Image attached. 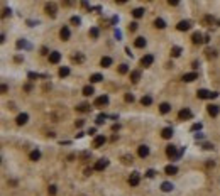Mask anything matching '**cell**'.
I'll return each mask as SVG.
<instances>
[{
	"instance_id": "45",
	"label": "cell",
	"mask_w": 220,
	"mask_h": 196,
	"mask_svg": "<svg viewBox=\"0 0 220 196\" xmlns=\"http://www.w3.org/2000/svg\"><path fill=\"white\" fill-rule=\"evenodd\" d=\"M154 174H156V173H154L152 169H149V171L146 173V176H147V178H154Z\"/></svg>"
},
{
	"instance_id": "24",
	"label": "cell",
	"mask_w": 220,
	"mask_h": 196,
	"mask_svg": "<svg viewBox=\"0 0 220 196\" xmlns=\"http://www.w3.org/2000/svg\"><path fill=\"white\" fill-rule=\"evenodd\" d=\"M161 189H163L164 193H169V191H173V184H171V183H168V181H164V183L161 184Z\"/></svg>"
},
{
	"instance_id": "20",
	"label": "cell",
	"mask_w": 220,
	"mask_h": 196,
	"mask_svg": "<svg viewBox=\"0 0 220 196\" xmlns=\"http://www.w3.org/2000/svg\"><path fill=\"white\" fill-rule=\"evenodd\" d=\"M164 173L166 174H176V173H178V167L173 166V164H169V166H166L164 167Z\"/></svg>"
},
{
	"instance_id": "3",
	"label": "cell",
	"mask_w": 220,
	"mask_h": 196,
	"mask_svg": "<svg viewBox=\"0 0 220 196\" xmlns=\"http://www.w3.org/2000/svg\"><path fill=\"white\" fill-rule=\"evenodd\" d=\"M139 183H141V174L134 171V173L130 174V178H129V184H130V186H137Z\"/></svg>"
},
{
	"instance_id": "19",
	"label": "cell",
	"mask_w": 220,
	"mask_h": 196,
	"mask_svg": "<svg viewBox=\"0 0 220 196\" xmlns=\"http://www.w3.org/2000/svg\"><path fill=\"white\" fill-rule=\"evenodd\" d=\"M100 64H102L103 68H109V66H112V58H109V56H103V58L100 59Z\"/></svg>"
},
{
	"instance_id": "25",
	"label": "cell",
	"mask_w": 220,
	"mask_h": 196,
	"mask_svg": "<svg viewBox=\"0 0 220 196\" xmlns=\"http://www.w3.org/2000/svg\"><path fill=\"white\" fill-rule=\"evenodd\" d=\"M144 12H146V10L139 7V9H134V10H132V15H134L135 19H139V17H142V15H144Z\"/></svg>"
},
{
	"instance_id": "16",
	"label": "cell",
	"mask_w": 220,
	"mask_h": 196,
	"mask_svg": "<svg viewBox=\"0 0 220 196\" xmlns=\"http://www.w3.org/2000/svg\"><path fill=\"white\" fill-rule=\"evenodd\" d=\"M191 41H193V44H202V42H205V37H202L200 32H195L191 36Z\"/></svg>"
},
{
	"instance_id": "11",
	"label": "cell",
	"mask_w": 220,
	"mask_h": 196,
	"mask_svg": "<svg viewBox=\"0 0 220 196\" xmlns=\"http://www.w3.org/2000/svg\"><path fill=\"white\" fill-rule=\"evenodd\" d=\"M70 36H71V32H70V29H68L66 25H63V29L59 31V37H61L63 41H68V39H70Z\"/></svg>"
},
{
	"instance_id": "38",
	"label": "cell",
	"mask_w": 220,
	"mask_h": 196,
	"mask_svg": "<svg viewBox=\"0 0 220 196\" xmlns=\"http://www.w3.org/2000/svg\"><path fill=\"white\" fill-rule=\"evenodd\" d=\"M83 54H76V56H73V61H76V63H83Z\"/></svg>"
},
{
	"instance_id": "18",
	"label": "cell",
	"mask_w": 220,
	"mask_h": 196,
	"mask_svg": "<svg viewBox=\"0 0 220 196\" xmlns=\"http://www.w3.org/2000/svg\"><path fill=\"white\" fill-rule=\"evenodd\" d=\"M171 135H173V128L171 127H166V128L161 130V137L163 139H171Z\"/></svg>"
},
{
	"instance_id": "23",
	"label": "cell",
	"mask_w": 220,
	"mask_h": 196,
	"mask_svg": "<svg viewBox=\"0 0 220 196\" xmlns=\"http://www.w3.org/2000/svg\"><path fill=\"white\" fill-rule=\"evenodd\" d=\"M102 80H103V76H102L100 73H95V74L90 76V81H92V83H100Z\"/></svg>"
},
{
	"instance_id": "21",
	"label": "cell",
	"mask_w": 220,
	"mask_h": 196,
	"mask_svg": "<svg viewBox=\"0 0 220 196\" xmlns=\"http://www.w3.org/2000/svg\"><path fill=\"white\" fill-rule=\"evenodd\" d=\"M134 46H135V47H144V46H146V39H144V37H135Z\"/></svg>"
},
{
	"instance_id": "30",
	"label": "cell",
	"mask_w": 220,
	"mask_h": 196,
	"mask_svg": "<svg viewBox=\"0 0 220 196\" xmlns=\"http://www.w3.org/2000/svg\"><path fill=\"white\" fill-rule=\"evenodd\" d=\"M29 157H31V161H39V157H41V152L36 149V151H32V152L29 154Z\"/></svg>"
},
{
	"instance_id": "32",
	"label": "cell",
	"mask_w": 220,
	"mask_h": 196,
	"mask_svg": "<svg viewBox=\"0 0 220 196\" xmlns=\"http://www.w3.org/2000/svg\"><path fill=\"white\" fill-rule=\"evenodd\" d=\"M68 74H70V68H66V66H64V68H59V76H61V78H64V76H68Z\"/></svg>"
},
{
	"instance_id": "43",
	"label": "cell",
	"mask_w": 220,
	"mask_h": 196,
	"mask_svg": "<svg viewBox=\"0 0 220 196\" xmlns=\"http://www.w3.org/2000/svg\"><path fill=\"white\" fill-rule=\"evenodd\" d=\"M125 102H130V103H132V102H134V95L127 93V95H125Z\"/></svg>"
},
{
	"instance_id": "39",
	"label": "cell",
	"mask_w": 220,
	"mask_h": 196,
	"mask_svg": "<svg viewBox=\"0 0 220 196\" xmlns=\"http://www.w3.org/2000/svg\"><path fill=\"white\" fill-rule=\"evenodd\" d=\"M137 25H139L137 22H130V25H129V31H132V32H134V31H137Z\"/></svg>"
},
{
	"instance_id": "44",
	"label": "cell",
	"mask_w": 220,
	"mask_h": 196,
	"mask_svg": "<svg viewBox=\"0 0 220 196\" xmlns=\"http://www.w3.org/2000/svg\"><path fill=\"white\" fill-rule=\"evenodd\" d=\"M7 15H10V9H3V12H2V17H7Z\"/></svg>"
},
{
	"instance_id": "47",
	"label": "cell",
	"mask_w": 220,
	"mask_h": 196,
	"mask_svg": "<svg viewBox=\"0 0 220 196\" xmlns=\"http://www.w3.org/2000/svg\"><path fill=\"white\" fill-rule=\"evenodd\" d=\"M29 78H31V80H36L37 74H36V73H29Z\"/></svg>"
},
{
	"instance_id": "36",
	"label": "cell",
	"mask_w": 220,
	"mask_h": 196,
	"mask_svg": "<svg viewBox=\"0 0 220 196\" xmlns=\"http://www.w3.org/2000/svg\"><path fill=\"white\" fill-rule=\"evenodd\" d=\"M98 34H100V32H98V29H97V27H92V29H90V36H92L93 39H97Z\"/></svg>"
},
{
	"instance_id": "7",
	"label": "cell",
	"mask_w": 220,
	"mask_h": 196,
	"mask_svg": "<svg viewBox=\"0 0 220 196\" xmlns=\"http://www.w3.org/2000/svg\"><path fill=\"white\" fill-rule=\"evenodd\" d=\"M61 61V53H58V51H53V53H49V63H53V64H58Z\"/></svg>"
},
{
	"instance_id": "1",
	"label": "cell",
	"mask_w": 220,
	"mask_h": 196,
	"mask_svg": "<svg viewBox=\"0 0 220 196\" xmlns=\"http://www.w3.org/2000/svg\"><path fill=\"white\" fill-rule=\"evenodd\" d=\"M197 96L200 100H208V98H217L219 93L217 91H208V90H198L197 91Z\"/></svg>"
},
{
	"instance_id": "10",
	"label": "cell",
	"mask_w": 220,
	"mask_h": 196,
	"mask_svg": "<svg viewBox=\"0 0 220 196\" xmlns=\"http://www.w3.org/2000/svg\"><path fill=\"white\" fill-rule=\"evenodd\" d=\"M190 27H191V22H190V20H181V22H178V25H176L178 31H188Z\"/></svg>"
},
{
	"instance_id": "5",
	"label": "cell",
	"mask_w": 220,
	"mask_h": 196,
	"mask_svg": "<svg viewBox=\"0 0 220 196\" xmlns=\"http://www.w3.org/2000/svg\"><path fill=\"white\" fill-rule=\"evenodd\" d=\"M107 166H109V161L107 159H100V161L95 162V167H93V169H95V171H103Z\"/></svg>"
},
{
	"instance_id": "29",
	"label": "cell",
	"mask_w": 220,
	"mask_h": 196,
	"mask_svg": "<svg viewBox=\"0 0 220 196\" xmlns=\"http://www.w3.org/2000/svg\"><path fill=\"white\" fill-rule=\"evenodd\" d=\"M139 78H141V71H132V73H130V80H132L134 83H137V81H139Z\"/></svg>"
},
{
	"instance_id": "17",
	"label": "cell",
	"mask_w": 220,
	"mask_h": 196,
	"mask_svg": "<svg viewBox=\"0 0 220 196\" xmlns=\"http://www.w3.org/2000/svg\"><path fill=\"white\" fill-rule=\"evenodd\" d=\"M27 120H29V115L27 113H20V115H17V118H15L17 125H24Z\"/></svg>"
},
{
	"instance_id": "35",
	"label": "cell",
	"mask_w": 220,
	"mask_h": 196,
	"mask_svg": "<svg viewBox=\"0 0 220 196\" xmlns=\"http://www.w3.org/2000/svg\"><path fill=\"white\" fill-rule=\"evenodd\" d=\"M119 73H120V74L129 73V66H127V64H120V66H119Z\"/></svg>"
},
{
	"instance_id": "49",
	"label": "cell",
	"mask_w": 220,
	"mask_h": 196,
	"mask_svg": "<svg viewBox=\"0 0 220 196\" xmlns=\"http://www.w3.org/2000/svg\"><path fill=\"white\" fill-rule=\"evenodd\" d=\"M119 128H120V127H119V124H115L113 127H112V130H113V132H115V130H119Z\"/></svg>"
},
{
	"instance_id": "37",
	"label": "cell",
	"mask_w": 220,
	"mask_h": 196,
	"mask_svg": "<svg viewBox=\"0 0 220 196\" xmlns=\"http://www.w3.org/2000/svg\"><path fill=\"white\" fill-rule=\"evenodd\" d=\"M56 191H58V189H56V186H54V184H51V186L48 188V193H49L51 196H54V195H56Z\"/></svg>"
},
{
	"instance_id": "26",
	"label": "cell",
	"mask_w": 220,
	"mask_h": 196,
	"mask_svg": "<svg viewBox=\"0 0 220 196\" xmlns=\"http://www.w3.org/2000/svg\"><path fill=\"white\" fill-rule=\"evenodd\" d=\"M154 25H156L158 29H164V27H166V22L163 20V19H156V20H154Z\"/></svg>"
},
{
	"instance_id": "33",
	"label": "cell",
	"mask_w": 220,
	"mask_h": 196,
	"mask_svg": "<svg viewBox=\"0 0 220 196\" xmlns=\"http://www.w3.org/2000/svg\"><path fill=\"white\" fill-rule=\"evenodd\" d=\"M141 103H142V105H151V103H152V98H151V96H142V98H141Z\"/></svg>"
},
{
	"instance_id": "4",
	"label": "cell",
	"mask_w": 220,
	"mask_h": 196,
	"mask_svg": "<svg viewBox=\"0 0 220 196\" xmlns=\"http://www.w3.org/2000/svg\"><path fill=\"white\" fill-rule=\"evenodd\" d=\"M152 63H154V56H152V54H146V56H142V59H141V64H142L144 68L151 66Z\"/></svg>"
},
{
	"instance_id": "14",
	"label": "cell",
	"mask_w": 220,
	"mask_h": 196,
	"mask_svg": "<svg viewBox=\"0 0 220 196\" xmlns=\"http://www.w3.org/2000/svg\"><path fill=\"white\" fill-rule=\"evenodd\" d=\"M105 142H107V139H105L103 135H97L95 140H93V147H102Z\"/></svg>"
},
{
	"instance_id": "2",
	"label": "cell",
	"mask_w": 220,
	"mask_h": 196,
	"mask_svg": "<svg viewBox=\"0 0 220 196\" xmlns=\"http://www.w3.org/2000/svg\"><path fill=\"white\" fill-rule=\"evenodd\" d=\"M191 117H193V113H191V110H188V108H183V110L178 112V118H180V120H186V118H191Z\"/></svg>"
},
{
	"instance_id": "46",
	"label": "cell",
	"mask_w": 220,
	"mask_h": 196,
	"mask_svg": "<svg viewBox=\"0 0 220 196\" xmlns=\"http://www.w3.org/2000/svg\"><path fill=\"white\" fill-rule=\"evenodd\" d=\"M122 161H124V162H132V156H124Z\"/></svg>"
},
{
	"instance_id": "22",
	"label": "cell",
	"mask_w": 220,
	"mask_h": 196,
	"mask_svg": "<svg viewBox=\"0 0 220 196\" xmlns=\"http://www.w3.org/2000/svg\"><path fill=\"white\" fill-rule=\"evenodd\" d=\"M169 110H171V105H169V103H161V105H159V112H161L163 115L169 113Z\"/></svg>"
},
{
	"instance_id": "34",
	"label": "cell",
	"mask_w": 220,
	"mask_h": 196,
	"mask_svg": "<svg viewBox=\"0 0 220 196\" xmlns=\"http://www.w3.org/2000/svg\"><path fill=\"white\" fill-rule=\"evenodd\" d=\"M105 118H107V115H105V113H100V115L97 117V125H102L105 122Z\"/></svg>"
},
{
	"instance_id": "51",
	"label": "cell",
	"mask_w": 220,
	"mask_h": 196,
	"mask_svg": "<svg viewBox=\"0 0 220 196\" xmlns=\"http://www.w3.org/2000/svg\"><path fill=\"white\" fill-rule=\"evenodd\" d=\"M95 132H97V128H90V130H88V134H90V135H93Z\"/></svg>"
},
{
	"instance_id": "15",
	"label": "cell",
	"mask_w": 220,
	"mask_h": 196,
	"mask_svg": "<svg viewBox=\"0 0 220 196\" xmlns=\"http://www.w3.org/2000/svg\"><path fill=\"white\" fill-rule=\"evenodd\" d=\"M198 78V74L197 73H186L183 76V81H186V83H191V81H195Z\"/></svg>"
},
{
	"instance_id": "13",
	"label": "cell",
	"mask_w": 220,
	"mask_h": 196,
	"mask_svg": "<svg viewBox=\"0 0 220 196\" xmlns=\"http://www.w3.org/2000/svg\"><path fill=\"white\" fill-rule=\"evenodd\" d=\"M46 14H48V15H51V17H56V5L53 3V2L46 5Z\"/></svg>"
},
{
	"instance_id": "6",
	"label": "cell",
	"mask_w": 220,
	"mask_h": 196,
	"mask_svg": "<svg viewBox=\"0 0 220 196\" xmlns=\"http://www.w3.org/2000/svg\"><path fill=\"white\" fill-rule=\"evenodd\" d=\"M166 154H168V157H180V152L176 151L174 145H168L166 147Z\"/></svg>"
},
{
	"instance_id": "9",
	"label": "cell",
	"mask_w": 220,
	"mask_h": 196,
	"mask_svg": "<svg viewBox=\"0 0 220 196\" xmlns=\"http://www.w3.org/2000/svg\"><path fill=\"white\" fill-rule=\"evenodd\" d=\"M109 103V96L107 95H102L95 100V107H102V105H107Z\"/></svg>"
},
{
	"instance_id": "12",
	"label": "cell",
	"mask_w": 220,
	"mask_h": 196,
	"mask_svg": "<svg viewBox=\"0 0 220 196\" xmlns=\"http://www.w3.org/2000/svg\"><path fill=\"white\" fill-rule=\"evenodd\" d=\"M137 154H139V157H147L149 156V147L147 145H139V149H137Z\"/></svg>"
},
{
	"instance_id": "8",
	"label": "cell",
	"mask_w": 220,
	"mask_h": 196,
	"mask_svg": "<svg viewBox=\"0 0 220 196\" xmlns=\"http://www.w3.org/2000/svg\"><path fill=\"white\" fill-rule=\"evenodd\" d=\"M207 112H208V115L217 117V115L220 113V107L219 105H208V107H207Z\"/></svg>"
},
{
	"instance_id": "41",
	"label": "cell",
	"mask_w": 220,
	"mask_h": 196,
	"mask_svg": "<svg viewBox=\"0 0 220 196\" xmlns=\"http://www.w3.org/2000/svg\"><path fill=\"white\" fill-rule=\"evenodd\" d=\"M200 128H202V124H193L191 125V130H193V132H197V130H200Z\"/></svg>"
},
{
	"instance_id": "48",
	"label": "cell",
	"mask_w": 220,
	"mask_h": 196,
	"mask_svg": "<svg viewBox=\"0 0 220 196\" xmlns=\"http://www.w3.org/2000/svg\"><path fill=\"white\" fill-rule=\"evenodd\" d=\"M169 5H173V7H176V5H178V2H176V0H169Z\"/></svg>"
},
{
	"instance_id": "50",
	"label": "cell",
	"mask_w": 220,
	"mask_h": 196,
	"mask_svg": "<svg viewBox=\"0 0 220 196\" xmlns=\"http://www.w3.org/2000/svg\"><path fill=\"white\" fill-rule=\"evenodd\" d=\"M2 93H7V85H2Z\"/></svg>"
},
{
	"instance_id": "31",
	"label": "cell",
	"mask_w": 220,
	"mask_h": 196,
	"mask_svg": "<svg viewBox=\"0 0 220 196\" xmlns=\"http://www.w3.org/2000/svg\"><path fill=\"white\" fill-rule=\"evenodd\" d=\"M180 54H181V47H178V46H174V47L171 49V56H173V58H178Z\"/></svg>"
},
{
	"instance_id": "40",
	"label": "cell",
	"mask_w": 220,
	"mask_h": 196,
	"mask_svg": "<svg viewBox=\"0 0 220 196\" xmlns=\"http://www.w3.org/2000/svg\"><path fill=\"white\" fill-rule=\"evenodd\" d=\"M15 46H17V47H27V42L22 39V41H17V44H15Z\"/></svg>"
},
{
	"instance_id": "28",
	"label": "cell",
	"mask_w": 220,
	"mask_h": 196,
	"mask_svg": "<svg viewBox=\"0 0 220 196\" xmlns=\"http://www.w3.org/2000/svg\"><path fill=\"white\" fill-rule=\"evenodd\" d=\"M83 95H85V96H90V95H93V86H92V85H87V86L83 88Z\"/></svg>"
},
{
	"instance_id": "27",
	"label": "cell",
	"mask_w": 220,
	"mask_h": 196,
	"mask_svg": "<svg viewBox=\"0 0 220 196\" xmlns=\"http://www.w3.org/2000/svg\"><path fill=\"white\" fill-rule=\"evenodd\" d=\"M76 110H78V112H83V113H85V112H90V110H92V107H90V105H87V103H81L80 107H76Z\"/></svg>"
},
{
	"instance_id": "42",
	"label": "cell",
	"mask_w": 220,
	"mask_h": 196,
	"mask_svg": "<svg viewBox=\"0 0 220 196\" xmlns=\"http://www.w3.org/2000/svg\"><path fill=\"white\" fill-rule=\"evenodd\" d=\"M80 22H81V19H80V17H76V15H74V17H71V24H76V25H78Z\"/></svg>"
}]
</instances>
